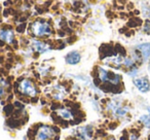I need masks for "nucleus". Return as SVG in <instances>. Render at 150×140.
I'll list each match as a JSON object with an SVG mask.
<instances>
[{
	"mask_svg": "<svg viewBox=\"0 0 150 140\" xmlns=\"http://www.w3.org/2000/svg\"><path fill=\"white\" fill-rule=\"evenodd\" d=\"M136 50L139 53V56L136 55V60L141 59L142 61H146L150 58V43H142L136 46Z\"/></svg>",
	"mask_w": 150,
	"mask_h": 140,
	"instance_id": "5",
	"label": "nucleus"
},
{
	"mask_svg": "<svg viewBox=\"0 0 150 140\" xmlns=\"http://www.w3.org/2000/svg\"><path fill=\"white\" fill-rule=\"evenodd\" d=\"M78 137L81 140H88L91 137V130L88 127H82L78 129Z\"/></svg>",
	"mask_w": 150,
	"mask_h": 140,
	"instance_id": "11",
	"label": "nucleus"
},
{
	"mask_svg": "<svg viewBox=\"0 0 150 140\" xmlns=\"http://www.w3.org/2000/svg\"><path fill=\"white\" fill-rule=\"evenodd\" d=\"M134 85L142 93H147L150 91V82L147 77H139L134 80Z\"/></svg>",
	"mask_w": 150,
	"mask_h": 140,
	"instance_id": "6",
	"label": "nucleus"
},
{
	"mask_svg": "<svg viewBox=\"0 0 150 140\" xmlns=\"http://www.w3.org/2000/svg\"><path fill=\"white\" fill-rule=\"evenodd\" d=\"M134 64H135V61H134V59L131 58V57L125 58V60H123V65H125V67H129V68H131V67L134 66Z\"/></svg>",
	"mask_w": 150,
	"mask_h": 140,
	"instance_id": "13",
	"label": "nucleus"
},
{
	"mask_svg": "<svg viewBox=\"0 0 150 140\" xmlns=\"http://www.w3.org/2000/svg\"><path fill=\"white\" fill-rule=\"evenodd\" d=\"M148 69H149V71H150V62H149V65H148Z\"/></svg>",
	"mask_w": 150,
	"mask_h": 140,
	"instance_id": "17",
	"label": "nucleus"
},
{
	"mask_svg": "<svg viewBox=\"0 0 150 140\" xmlns=\"http://www.w3.org/2000/svg\"><path fill=\"white\" fill-rule=\"evenodd\" d=\"M19 91L23 95L28 97H34L37 94V90H36L35 86L33 82L29 80H23L19 85Z\"/></svg>",
	"mask_w": 150,
	"mask_h": 140,
	"instance_id": "4",
	"label": "nucleus"
},
{
	"mask_svg": "<svg viewBox=\"0 0 150 140\" xmlns=\"http://www.w3.org/2000/svg\"><path fill=\"white\" fill-rule=\"evenodd\" d=\"M99 78L101 80V82H111L112 85H118L120 82V75L115 73H110L109 71H107L106 69L100 67L99 68Z\"/></svg>",
	"mask_w": 150,
	"mask_h": 140,
	"instance_id": "3",
	"label": "nucleus"
},
{
	"mask_svg": "<svg viewBox=\"0 0 150 140\" xmlns=\"http://www.w3.org/2000/svg\"><path fill=\"white\" fill-rule=\"evenodd\" d=\"M137 73H138V69L137 68H133L131 70V71L129 72V74L131 76H135V75H137Z\"/></svg>",
	"mask_w": 150,
	"mask_h": 140,
	"instance_id": "15",
	"label": "nucleus"
},
{
	"mask_svg": "<svg viewBox=\"0 0 150 140\" xmlns=\"http://www.w3.org/2000/svg\"><path fill=\"white\" fill-rule=\"evenodd\" d=\"M31 29H32L33 34H35L38 37L50 35V33H52V28H50V24L44 21L34 22L31 25Z\"/></svg>",
	"mask_w": 150,
	"mask_h": 140,
	"instance_id": "1",
	"label": "nucleus"
},
{
	"mask_svg": "<svg viewBox=\"0 0 150 140\" xmlns=\"http://www.w3.org/2000/svg\"><path fill=\"white\" fill-rule=\"evenodd\" d=\"M57 113L60 117H62L65 121H71V119H74V114L73 112L70 110L69 108H66V107H62V108L58 109L57 110Z\"/></svg>",
	"mask_w": 150,
	"mask_h": 140,
	"instance_id": "9",
	"label": "nucleus"
},
{
	"mask_svg": "<svg viewBox=\"0 0 150 140\" xmlns=\"http://www.w3.org/2000/svg\"><path fill=\"white\" fill-rule=\"evenodd\" d=\"M13 32L11 30L7 29H0V39L3 40L6 43H11L13 41Z\"/></svg>",
	"mask_w": 150,
	"mask_h": 140,
	"instance_id": "7",
	"label": "nucleus"
},
{
	"mask_svg": "<svg viewBox=\"0 0 150 140\" xmlns=\"http://www.w3.org/2000/svg\"><path fill=\"white\" fill-rule=\"evenodd\" d=\"M140 122L145 126L146 128L150 129V115L149 114H144L140 117Z\"/></svg>",
	"mask_w": 150,
	"mask_h": 140,
	"instance_id": "12",
	"label": "nucleus"
},
{
	"mask_svg": "<svg viewBox=\"0 0 150 140\" xmlns=\"http://www.w3.org/2000/svg\"><path fill=\"white\" fill-rule=\"evenodd\" d=\"M56 133V130L50 126H40L35 134V140H50L54 137Z\"/></svg>",
	"mask_w": 150,
	"mask_h": 140,
	"instance_id": "2",
	"label": "nucleus"
},
{
	"mask_svg": "<svg viewBox=\"0 0 150 140\" xmlns=\"http://www.w3.org/2000/svg\"><path fill=\"white\" fill-rule=\"evenodd\" d=\"M32 46H33V48L36 52L40 53V54H43V53L50 50L48 44L44 43V42H41V41H38V40H34L33 43H32Z\"/></svg>",
	"mask_w": 150,
	"mask_h": 140,
	"instance_id": "10",
	"label": "nucleus"
},
{
	"mask_svg": "<svg viewBox=\"0 0 150 140\" xmlns=\"http://www.w3.org/2000/svg\"><path fill=\"white\" fill-rule=\"evenodd\" d=\"M80 59H81V56H80L79 53L76 52V50H73V52L69 53L66 56V62L68 64L75 65L80 62Z\"/></svg>",
	"mask_w": 150,
	"mask_h": 140,
	"instance_id": "8",
	"label": "nucleus"
},
{
	"mask_svg": "<svg viewBox=\"0 0 150 140\" xmlns=\"http://www.w3.org/2000/svg\"><path fill=\"white\" fill-rule=\"evenodd\" d=\"M4 87H5L4 82H3V80H0V96H3V95H4V93H5V89H4Z\"/></svg>",
	"mask_w": 150,
	"mask_h": 140,
	"instance_id": "14",
	"label": "nucleus"
},
{
	"mask_svg": "<svg viewBox=\"0 0 150 140\" xmlns=\"http://www.w3.org/2000/svg\"><path fill=\"white\" fill-rule=\"evenodd\" d=\"M147 111H148V113H149V115H150V106L147 107Z\"/></svg>",
	"mask_w": 150,
	"mask_h": 140,
	"instance_id": "16",
	"label": "nucleus"
}]
</instances>
